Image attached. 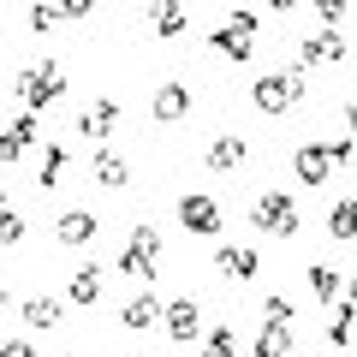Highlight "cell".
Returning a JSON list of instances; mask_svg holds the SVG:
<instances>
[{"label":"cell","mask_w":357,"mask_h":357,"mask_svg":"<svg viewBox=\"0 0 357 357\" xmlns=\"http://www.w3.org/2000/svg\"><path fill=\"white\" fill-rule=\"evenodd\" d=\"M304 102V72H256V84H250V107L256 114H268V119H280L286 107H298Z\"/></svg>","instance_id":"cell-1"},{"label":"cell","mask_w":357,"mask_h":357,"mask_svg":"<svg viewBox=\"0 0 357 357\" xmlns=\"http://www.w3.org/2000/svg\"><path fill=\"white\" fill-rule=\"evenodd\" d=\"M60 96H66V66L60 60H36V66L18 72V102H24V114H42Z\"/></svg>","instance_id":"cell-2"},{"label":"cell","mask_w":357,"mask_h":357,"mask_svg":"<svg viewBox=\"0 0 357 357\" xmlns=\"http://www.w3.org/2000/svg\"><path fill=\"white\" fill-rule=\"evenodd\" d=\"M256 30H262V13H256V6H238V13H227V24L208 30V48L227 54V60H250Z\"/></svg>","instance_id":"cell-3"},{"label":"cell","mask_w":357,"mask_h":357,"mask_svg":"<svg viewBox=\"0 0 357 357\" xmlns=\"http://www.w3.org/2000/svg\"><path fill=\"white\" fill-rule=\"evenodd\" d=\"M155 268H161V232L143 220V227H131L126 250H119V274H131V280L149 286V280H155Z\"/></svg>","instance_id":"cell-4"},{"label":"cell","mask_w":357,"mask_h":357,"mask_svg":"<svg viewBox=\"0 0 357 357\" xmlns=\"http://www.w3.org/2000/svg\"><path fill=\"white\" fill-rule=\"evenodd\" d=\"M250 220H256L262 232H274V238H292V232H298V203H292L286 191H262Z\"/></svg>","instance_id":"cell-5"},{"label":"cell","mask_w":357,"mask_h":357,"mask_svg":"<svg viewBox=\"0 0 357 357\" xmlns=\"http://www.w3.org/2000/svg\"><path fill=\"white\" fill-rule=\"evenodd\" d=\"M178 227H185V232H203V238H215V232L227 227V215H220V203H215V197L185 191V197H178Z\"/></svg>","instance_id":"cell-6"},{"label":"cell","mask_w":357,"mask_h":357,"mask_svg":"<svg viewBox=\"0 0 357 357\" xmlns=\"http://www.w3.org/2000/svg\"><path fill=\"white\" fill-rule=\"evenodd\" d=\"M161 321H167V340L173 345H191L197 333H203V304H197V298H173V304L161 310Z\"/></svg>","instance_id":"cell-7"},{"label":"cell","mask_w":357,"mask_h":357,"mask_svg":"<svg viewBox=\"0 0 357 357\" xmlns=\"http://www.w3.org/2000/svg\"><path fill=\"white\" fill-rule=\"evenodd\" d=\"M340 60H345L340 30H310V36H298V66H340Z\"/></svg>","instance_id":"cell-8"},{"label":"cell","mask_w":357,"mask_h":357,"mask_svg":"<svg viewBox=\"0 0 357 357\" xmlns=\"http://www.w3.org/2000/svg\"><path fill=\"white\" fill-rule=\"evenodd\" d=\"M114 126H119V102L114 96H102V102H89L84 114H77V137H89V143L114 137Z\"/></svg>","instance_id":"cell-9"},{"label":"cell","mask_w":357,"mask_h":357,"mask_svg":"<svg viewBox=\"0 0 357 357\" xmlns=\"http://www.w3.org/2000/svg\"><path fill=\"white\" fill-rule=\"evenodd\" d=\"M96 232H102V220L89 215V208H66V215L54 220V238H60L66 250H84V244L96 238Z\"/></svg>","instance_id":"cell-10"},{"label":"cell","mask_w":357,"mask_h":357,"mask_svg":"<svg viewBox=\"0 0 357 357\" xmlns=\"http://www.w3.org/2000/svg\"><path fill=\"white\" fill-rule=\"evenodd\" d=\"M215 268H220V280H256L262 256H256L250 244H220V250H215Z\"/></svg>","instance_id":"cell-11"},{"label":"cell","mask_w":357,"mask_h":357,"mask_svg":"<svg viewBox=\"0 0 357 357\" xmlns=\"http://www.w3.org/2000/svg\"><path fill=\"white\" fill-rule=\"evenodd\" d=\"M292 167H298V178L304 185H328L340 167H333V155H328V143H304V149L292 155Z\"/></svg>","instance_id":"cell-12"},{"label":"cell","mask_w":357,"mask_h":357,"mask_svg":"<svg viewBox=\"0 0 357 357\" xmlns=\"http://www.w3.org/2000/svg\"><path fill=\"white\" fill-rule=\"evenodd\" d=\"M244 161H250V143H244L238 131L215 137V143H208V155H203V167H215V173H238Z\"/></svg>","instance_id":"cell-13"},{"label":"cell","mask_w":357,"mask_h":357,"mask_svg":"<svg viewBox=\"0 0 357 357\" xmlns=\"http://www.w3.org/2000/svg\"><path fill=\"white\" fill-rule=\"evenodd\" d=\"M191 102H197L191 84H161L155 89V119H161V126H178V119L191 114Z\"/></svg>","instance_id":"cell-14"},{"label":"cell","mask_w":357,"mask_h":357,"mask_svg":"<svg viewBox=\"0 0 357 357\" xmlns=\"http://www.w3.org/2000/svg\"><path fill=\"white\" fill-rule=\"evenodd\" d=\"M102 286H107L102 268H96V262H77V268H72V286H66V298H72L77 310H89L96 298H102Z\"/></svg>","instance_id":"cell-15"},{"label":"cell","mask_w":357,"mask_h":357,"mask_svg":"<svg viewBox=\"0 0 357 357\" xmlns=\"http://www.w3.org/2000/svg\"><path fill=\"white\" fill-rule=\"evenodd\" d=\"M89 178H96V185H107V191H119V185H131V161H126V155H114V149H96Z\"/></svg>","instance_id":"cell-16"},{"label":"cell","mask_w":357,"mask_h":357,"mask_svg":"<svg viewBox=\"0 0 357 357\" xmlns=\"http://www.w3.org/2000/svg\"><path fill=\"white\" fill-rule=\"evenodd\" d=\"M161 310H167V304H161V298H155V292H149V286H143V292H137V298H131V304H126V310H119V321H126V328H131V333H137V328H155V321H161Z\"/></svg>","instance_id":"cell-17"},{"label":"cell","mask_w":357,"mask_h":357,"mask_svg":"<svg viewBox=\"0 0 357 357\" xmlns=\"http://www.w3.org/2000/svg\"><path fill=\"white\" fill-rule=\"evenodd\" d=\"M310 292H316L321 304L333 310V298H345V280H340V268H333V262H310Z\"/></svg>","instance_id":"cell-18"},{"label":"cell","mask_w":357,"mask_h":357,"mask_svg":"<svg viewBox=\"0 0 357 357\" xmlns=\"http://www.w3.org/2000/svg\"><path fill=\"white\" fill-rule=\"evenodd\" d=\"M351 340H357V310H351V304H333V316H328V345H333V351H345Z\"/></svg>","instance_id":"cell-19"},{"label":"cell","mask_w":357,"mask_h":357,"mask_svg":"<svg viewBox=\"0 0 357 357\" xmlns=\"http://www.w3.org/2000/svg\"><path fill=\"white\" fill-rule=\"evenodd\" d=\"M18 316H24V328H60V298H24V310H18Z\"/></svg>","instance_id":"cell-20"},{"label":"cell","mask_w":357,"mask_h":357,"mask_svg":"<svg viewBox=\"0 0 357 357\" xmlns=\"http://www.w3.org/2000/svg\"><path fill=\"white\" fill-rule=\"evenodd\" d=\"M328 238H345V244H357V197L333 203V215H328Z\"/></svg>","instance_id":"cell-21"},{"label":"cell","mask_w":357,"mask_h":357,"mask_svg":"<svg viewBox=\"0 0 357 357\" xmlns=\"http://www.w3.org/2000/svg\"><path fill=\"white\" fill-rule=\"evenodd\" d=\"M149 24H155V36H178V30L191 24V6H149Z\"/></svg>","instance_id":"cell-22"},{"label":"cell","mask_w":357,"mask_h":357,"mask_svg":"<svg viewBox=\"0 0 357 357\" xmlns=\"http://www.w3.org/2000/svg\"><path fill=\"white\" fill-rule=\"evenodd\" d=\"M256 357H292V328H256Z\"/></svg>","instance_id":"cell-23"},{"label":"cell","mask_w":357,"mask_h":357,"mask_svg":"<svg viewBox=\"0 0 357 357\" xmlns=\"http://www.w3.org/2000/svg\"><path fill=\"white\" fill-rule=\"evenodd\" d=\"M60 173H66V143H48V149H42V167H36V185H42V191H54Z\"/></svg>","instance_id":"cell-24"},{"label":"cell","mask_w":357,"mask_h":357,"mask_svg":"<svg viewBox=\"0 0 357 357\" xmlns=\"http://www.w3.org/2000/svg\"><path fill=\"white\" fill-rule=\"evenodd\" d=\"M262 321H268V328H292V298H286V292H268L262 298Z\"/></svg>","instance_id":"cell-25"},{"label":"cell","mask_w":357,"mask_h":357,"mask_svg":"<svg viewBox=\"0 0 357 357\" xmlns=\"http://www.w3.org/2000/svg\"><path fill=\"white\" fill-rule=\"evenodd\" d=\"M232 351H238V333H232V328H215L208 345H203V357H232Z\"/></svg>","instance_id":"cell-26"},{"label":"cell","mask_w":357,"mask_h":357,"mask_svg":"<svg viewBox=\"0 0 357 357\" xmlns=\"http://www.w3.org/2000/svg\"><path fill=\"white\" fill-rule=\"evenodd\" d=\"M24 18H30V30H42V36H48V30L60 24V18H66V6H30Z\"/></svg>","instance_id":"cell-27"},{"label":"cell","mask_w":357,"mask_h":357,"mask_svg":"<svg viewBox=\"0 0 357 357\" xmlns=\"http://www.w3.org/2000/svg\"><path fill=\"white\" fill-rule=\"evenodd\" d=\"M13 137H18V143L30 149V143L42 137V114H18V119H13Z\"/></svg>","instance_id":"cell-28"},{"label":"cell","mask_w":357,"mask_h":357,"mask_svg":"<svg viewBox=\"0 0 357 357\" xmlns=\"http://www.w3.org/2000/svg\"><path fill=\"white\" fill-rule=\"evenodd\" d=\"M24 215H13V208H6V215H0V244H24Z\"/></svg>","instance_id":"cell-29"},{"label":"cell","mask_w":357,"mask_h":357,"mask_svg":"<svg viewBox=\"0 0 357 357\" xmlns=\"http://www.w3.org/2000/svg\"><path fill=\"white\" fill-rule=\"evenodd\" d=\"M18 155H24V143H18V137H13V131H0V167H13V161H18Z\"/></svg>","instance_id":"cell-30"},{"label":"cell","mask_w":357,"mask_h":357,"mask_svg":"<svg viewBox=\"0 0 357 357\" xmlns=\"http://www.w3.org/2000/svg\"><path fill=\"white\" fill-rule=\"evenodd\" d=\"M316 18H321V30H333V24L345 18V6H340V0H321V6H316Z\"/></svg>","instance_id":"cell-31"},{"label":"cell","mask_w":357,"mask_h":357,"mask_svg":"<svg viewBox=\"0 0 357 357\" xmlns=\"http://www.w3.org/2000/svg\"><path fill=\"white\" fill-rule=\"evenodd\" d=\"M0 357H36V351H30L24 340H6V345H0Z\"/></svg>","instance_id":"cell-32"},{"label":"cell","mask_w":357,"mask_h":357,"mask_svg":"<svg viewBox=\"0 0 357 357\" xmlns=\"http://www.w3.org/2000/svg\"><path fill=\"white\" fill-rule=\"evenodd\" d=\"M345 143H357V102L345 107Z\"/></svg>","instance_id":"cell-33"},{"label":"cell","mask_w":357,"mask_h":357,"mask_svg":"<svg viewBox=\"0 0 357 357\" xmlns=\"http://www.w3.org/2000/svg\"><path fill=\"white\" fill-rule=\"evenodd\" d=\"M345 304H351V310H357V280H345Z\"/></svg>","instance_id":"cell-34"},{"label":"cell","mask_w":357,"mask_h":357,"mask_svg":"<svg viewBox=\"0 0 357 357\" xmlns=\"http://www.w3.org/2000/svg\"><path fill=\"white\" fill-rule=\"evenodd\" d=\"M6 208H13V203H6V191H0V215H6Z\"/></svg>","instance_id":"cell-35"},{"label":"cell","mask_w":357,"mask_h":357,"mask_svg":"<svg viewBox=\"0 0 357 357\" xmlns=\"http://www.w3.org/2000/svg\"><path fill=\"white\" fill-rule=\"evenodd\" d=\"M0 304H6V286H0Z\"/></svg>","instance_id":"cell-36"},{"label":"cell","mask_w":357,"mask_h":357,"mask_svg":"<svg viewBox=\"0 0 357 357\" xmlns=\"http://www.w3.org/2000/svg\"><path fill=\"white\" fill-rule=\"evenodd\" d=\"M137 357H149V351H137Z\"/></svg>","instance_id":"cell-37"}]
</instances>
